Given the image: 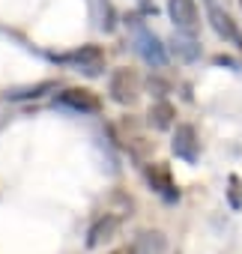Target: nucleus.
Instances as JSON below:
<instances>
[{
	"label": "nucleus",
	"mask_w": 242,
	"mask_h": 254,
	"mask_svg": "<svg viewBox=\"0 0 242 254\" xmlns=\"http://www.w3.org/2000/svg\"><path fill=\"white\" fill-rule=\"evenodd\" d=\"M111 96L120 105H132L138 99V75L132 69H117L111 75Z\"/></svg>",
	"instance_id": "obj_1"
},
{
	"label": "nucleus",
	"mask_w": 242,
	"mask_h": 254,
	"mask_svg": "<svg viewBox=\"0 0 242 254\" xmlns=\"http://www.w3.org/2000/svg\"><path fill=\"white\" fill-rule=\"evenodd\" d=\"M57 102L66 105V108H72V111H81V114H96V111H99V99H96L90 90H78V87L60 93Z\"/></svg>",
	"instance_id": "obj_2"
},
{
	"label": "nucleus",
	"mask_w": 242,
	"mask_h": 254,
	"mask_svg": "<svg viewBox=\"0 0 242 254\" xmlns=\"http://www.w3.org/2000/svg\"><path fill=\"white\" fill-rule=\"evenodd\" d=\"M168 12H171L177 27H182V30H194L197 27V6H194V0H171Z\"/></svg>",
	"instance_id": "obj_3"
},
{
	"label": "nucleus",
	"mask_w": 242,
	"mask_h": 254,
	"mask_svg": "<svg viewBox=\"0 0 242 254\" xmlns=\"http://www.w3.org/2000/svg\"><path fill=\"white\" fill-rule=\"evenodd\" d=\"M174 153L182 156V159H194V129L191 126H180L177 129V138H174Z\"/></svg>",
	"instance_id": "obj_4"
},
{
	"label": "nucleus",
	"mask_w": 242,
	"mask_h": 254,
	"mask_svg": "<svg viewBox=\"0 0 242 254\" xmlns=\"http://www.w3.org/2000/svg\"><path fill=\"white\" fill-rule=\"evenodd\" d=\"M120 227V221L114 218V215H105L102 221H96V227L90 230V239H87V245L90 248H96V245H102L105 239H111L114 236V230Z\"/></svg>",
	"instance_id": "obj_5"
},
{
	"label": "nucleus",
	"mask_w": 242,
	"mask_h": 254,
	"mask_svg": "<svg viewBox=\"0 0 242 254\" xmlns=\"http://www.w3.org/2000/svg\"><path fill=\"white\" fill-rule=\"evenodd\" d=\"M165 236L159 233V230H144L141 236H138V251L141 254H162L165 251Z\"/></svg>",
	"instance_id": "obj_6"
},
{
	"label": "nucleus",
	"mask_w": 242,
	"mask_h": 254,
	"mask_svg": "<svg viewBox=\"0 0 242 254\" xmlns=\"http://www.w3.org/2000/svg\"><path fill=\"white\" fill-rule=\"evenodd\" d=\"M209 18H212V27H215L221 36H227V39H230V42H236V45L242 42V39H239V30L230 24V18H227L221 9H212V12H209Z\"/></svg>",
	"instance_id": "obj_7"
},
{
	"label": "nucleus",
	"mask_w": 242,
	"mask_h": 254,
	"mask_svg": "<svg viewBox=\"0 0 242 254\" xmlns=\"http://www.w3.org/2000/svg\"><path fill=\"white\" fill-rule=\"evenodd\" d=\"M141 54L147 57V63H156V66H162V63H165V51H162L159 39H156V36H150V33H144V36H141Z\"/></svg>",
	"instance_id": "obj_8"
},
{
	"label": "nucleus",
	"mask_w": 242,
	"mask_h": 254,
	"mask_svg": "<svg viewBox=\"0 0 242 254\" xmlns=\"http://www.w3.org/2000/svg\"><path fill=\"white\" fill-rule=\"evenodd\" d=\"M150 123L156 126V129H168V126L174 123V108H171L168 102L153 105V111H150Z\"/></svg>",
	"instance_id": "obj_9"
},
{
	"label": "nucleus",
	"mask_w": 242,
	"mask_h": 254,
	"mask_svg": "<svg viewBox=\"0 0 242 254\" xmlns=\"http://www.w3.org/2000/svg\"><path fill=\"white\" fill-rule=\"evenodd\" d=\"M54 84L51 81H45V84H36V87H27V90H12V93H6V99H36V96H42L45 90H51Z\"/></svg>",
	"instance_id": "obj_10"
},
{
	"label": "nucleus",
	"mask_w": 242,
	"mask_h": 254,
	"mask_svg": "<svg viewBox=\"0 0 242 254\" xmlns=\"http://www.w3.org/2000/svg\"><path fill=\"white\" fill-rule=\"evenodd\" d=\"M111 254H135V248H117V251H111Z\"/></svg>",
	"instance_id": "obj_11"
}]
</instances>
